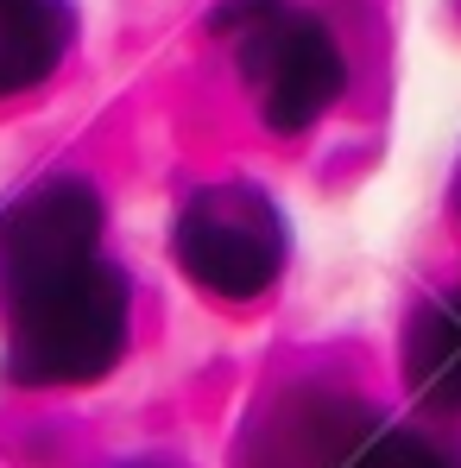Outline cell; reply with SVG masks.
I'll return each instance as SVG.
<instances>
[{"instance_id":"8992f818","label":"cell","mask_w":461,"mask_h":468,"mask_svg":"<svg viewBox=\"0 0 461 468\" xmlns=\"http://www.w3.org/2000/svg\"><path fill=\"white\" fill-rule=\"evenodd\" d=\"M70 0H0V95H26L64 64Z\"/></svg>"},{"instance_id":"5b68a950","label":"cell","mask_w":461,"mask_h":468,"mask_svg":"<svg viewBox=\"0 0 461 468\" xmlns=\"http://www.w3.org/2000/svg\"><path fill=\"white\" fill-rule=\"evenodd\" d=\"M367 431V411L335 392L285 399L246 443V468H335Z\"/></svg>"},{"instance_id":"3957f363","label":"cell","mask_w":461,"mask_h":468,"mask_svg":"<svg viewBox=\"0 0 461 468\" xmlns=\"http://www.w3.org/2000/svg\"><path fill=\"white\" fill-rule=\"evenodd\" d=\"M177 266L215 298H259L285 272V222L253 184H209L177 209Z\"/></svg>"},{"instance_id":"ba28073f","label":"cell","mask_w":461,"mask_h":468,"mask_svg":"<svg viewBox=\"0 0 461 468\" xmlns=\"http://www.w3.org/2000/svg\"><path fill=\"white\" fill-rule=\"evenodd\" d=\"M335 468H456V463H449L430 437H417V431L367 424V431H361V443H354Z\"/></svg>"},{"instance_id":"52a82bcc","label":"cell","mask_w":461,"mask_h":468,"mask_svg":"<svg viewBox=\"0 0 461 468\" xmlns=\"http://www.w3.org/2000/svg\"><path fill=\"white\" fill-rule=\"evenodd\" d=\"M404 380L417 392V405L430 411H461V292L456 298H430L411 316L404 335Z\"/></svg>"},{"instance_id":"6da1fadb","label":"cell","mask_w":461,"mask_h":468,"mask_svg":"<svg viewBox=\"0 0 461 468\" xmlns=\"http://www.w3.org/2000/svg\"><path fill=\"white\" fill-rule=\"evenodd\" d=\"M127 348V279L95 253L6 311V374L19 387L101 380Z\"/></svg>"},{"instance_id":"7a4b0ae2","label":"cell","mask_w":461,"mask_h":468,"mask_svg":"<svg viewBox=\"0 0 461 468\" xmlns=\"http://www.w3.org/2000/svg\"><path fill=\"white\" fill-rule=\"evenodd\" d=\"M215 26L240 38V70L253 82L272 133H304L341 95V51L309 13H291L278 0H246V6H228Z\"/></svg>"},{"instance_id":"277c9868","label":"cell","mask_w":461,"mask_h":468,"mask_svg":"<svg viewBox=\"0 0 461 468\" xmlns=\"http://www.w3.org/2000/svg\"><path fill=\"white\" fill-rule=\"evenodd\" d=\"M95 240H101V197L77 177L13 197L0 209V311L95 260Z\"/></svg>"}]
</instances>
